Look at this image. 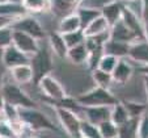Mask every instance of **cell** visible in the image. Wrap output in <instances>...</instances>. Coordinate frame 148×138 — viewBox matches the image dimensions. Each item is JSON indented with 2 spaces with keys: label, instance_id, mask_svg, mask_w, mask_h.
I'll use <instances>...</instances> for the list:
<instances>
[{
  "label": "cell",
  "instance_id": "cell-43",
  "mask_svg": "<svg viewBox=\"0 0 148 138\" xmlns=\"http://www.w3.org/2000/svg\"><path fill=\"white\" fill-rule=\"evenodd\" d=\"M122 3H129V1H132V0H121Z\"/></svg>",
  "mask_w": 148,
  "mask_h": 138
},
{
  "label": "cell",
  "instance_id": "cell-28",
  "mask_svg": "<svg viewBox=\"0 0 148 138\" xmlns=\"http://www.w3.org/2000/svg\"><path fill=\"white\" fill-rule=\"evenodd\" d=\"M98 129L101 133V138H117L119 137V126L112 120L101 122L98 125Z\"/></svg>",
  "mask_w": 148,
  "mask_h": 138
},
{
  "label": "cell",
  "instance_id": "cell-24",
  "mask_svg": "<svg viewBox=\"0 0 148 138\" xmlns=\"http://www.w3.org/2000/svg\"><path fill=\"white\" fill-rule=\"evenodd\" d=\"M92 78H93V82H95L96 86L103 87V88H109L110 86H112V83L114 82L112 72L103 71L98 67H96L92 70Z\"/></svg>",
  "mask_w": 148,
  "mask_h": 138
},
{
  "label": "cell",
  "instance_id": "cell-13",
  "mask_svg": "<svg viewBox=\"0 0 148 138\" xmlns=\"http://www.w3.org/2000/svg\"><path fill=\"white\" fill-rule=\"evenodd\" d=\"M110 38L117 39V41H122V42L131 43L135 39H140L136 37V34L125 24L123 20H119L117 24L110 26Z\"/></svg>",
  "mask_w": 148,
  "mask_h": 138
},
{
  "label": "cell",
  "instance_id": "cell-31",
  "mask_svg": "<svg viewBox=\"0 0 148 138\" xmlns=\"http://www.w3.org/2000/svg\"><path fill=\"white\" fill-rule=\"evenodd\" d=\"M79 1L80 0H51V4H53V7L56 11L60 12V13H64L66 16V14H68L67 12H70L72 8H75Z\"/></svg>",
  "mask_w": 148,
  "mask_h": 138
},
{
  "label": "cell",
  "instance_id": "cell-44",
  "mask_svg": "<svg viewBox=\"0 0 148 138\" xmlns=\"http://www.w3.org/2000/svg\"><path fill=\"white\" fill-rule=\"evenodd\" d=\"M1 86H3V82H1V74H0V88H1Z\"/></svg>",
  "mask_w": 148,
  "mask_h": 138
},
{
  "label": "cell",
  "instance_id": "cell-27",
  "mask_svg": "<svg viewBox=\"0 0 148 138\" xmlns=\"http://www.w3.org/2000/svg\"><path fill=\"white\" fill-rule=\"evenodd\" d=\"M80 135L83 138H101V133H100V129H98V125L88 121L87 118H83V120H81Z\"/></svg>",
  "mask_w": 148,
  "mask_h": 138
},
{
  "label": "cell",
  "instance_id": "cell-3",
  "mask_svg": "<svg viewBox=\"0 0 148 138\" xmlns=\"http://www.w3.org/2000/svg\"><path fill=\"white\" fill-rule=\"evenodd\" d=\"M5 103L17 108H37V103L17 83H5L0 88Z\"/></svg>",
  "mask_w": 148,
  "mask_h": 138
},
{
  "label": "cell",
  "instance_id": "cell-38",
  "mask_svg": "<svg viewBox=\"0 0 148 138\" xmlns=\"http://www.w3.org/2000/svg\"><path fill=\"white\" fill-rule=\"evenodd\" d=\"M143 84H144L145 95H147V104H148V75H143Z\"/></svg>",
  "mask_w": 148,
  "mask_h": 138
},
{
  "label": "cell",
  "instance_id": "cell-21",
  "mask_svg": "<svg viewBox=\"0 0 148 138\" xmlns=\"http://www.w3.org/2000/svg\"><path fill=\"white\" fill-rule=\"evenodd\" d=\"M76 13L79 14L81 21V28L88 26L93 20H96L97 17L101 16V9L98 8H90V7H77Z\"/></svg>",
  "mask_w": 148,
  "mask_h": 138
},
{
  "label": "cell",
  "instance_id": "cell-22",
  "mask_svg": "<svg viewBox=\"0 0 148 138\" xmlns=\"http://www.w3.org/2000/svg\"><path fill=\"white\" fill-rule=\"evenodd\" d=\"M28 13L26 8L24 7L23 1H8V3L0 4V14H8V16H18L23 17Z\"/></svg>",
  "mask_w": 148,
  "mask_h": 138
},
{
  "label": "cell",
  "instance_id": "cell-7",
  "mask_svg": "<svg viewBox=\"0 0 148 138\" xmlns=\"http://www.w3.org/2000/svg\"><path fill=\"white\" fill-rule=\"evenodd\" d=\"M39 39L34 38L33 36L25 33L23 30H18V29H13V43L16 48H18L21 51H24L25 54H28L29 57H33L34 54H37L41 49V46L38 45Z\"/></svg>",
  "mask_w": 148,
  "mask_h": 138
},
{
  "label": "cell",
  "instance_id": "cell-32",
  "mask_svg": "<svg viewBox=\"0 0 148 138\" xmlns=\"http://www.w3.org/2000/svg\"><path fill=\"white\" fill-rule=\"evenodd\" d=\"M129 110L130 116L131 117H140L144 112H147V107L148 104H140V103L136 101H123Z\"/></svg>",
  "mask_w": 148,
  "mask_h": 138
},
{
  "label": "cell",
  "instance_id": "cell-16",
  "mask_svg": "<svg viewBox=\"0 0 148 138\" xmlns=\"http://www.w3.org/2000/svg\"><path fill=\"white\" fill-rule=\"evenodd\" d=\"M49 43H50V48L53 49V51L59 58H67L68 46L64 39V36L60 32H51L49 34Z\"/></svg>",
  "mask_w": 148,
  "mask_h": 138
},
{
  "label": "cell",
  "instance_id": "cell-40",
  "mask_svg": "<svg viewBox=\"0 0 148 138\" xmlns=\"http://www.w3.org/2000/svg\"><path fill=\"white\" fill-rule=\"evenodd\" d=\"M4 105H5V100H4L3 93H1V91H0V110L4 109Z\"/></svg>",
  "mask_w": 148,
  "mask_h": 138
},
{
  "label": "cell",
  "instance_id": "cell-11",
  "mask_svg": "<svg viewBox=\"0 0 148 138\" xmlns=\"http://www.w3.org/2000/svg\"><path fill=\"white\" fill-rule=\"evenodd\" d=\"M129 57L134 62L139 63L140 66L148 65V41L145 38L135 39L134 42L130 43Z\"/></svg>",
  "mask_w": 148,
  "mask_h": 138
},
{
  "label": "cell",
  "instance_id": "cell-14",
  "mask_svg": "<svg viewBox=\"0 0 148 138\" xmlns=\"http://www.w3.org/2000/svg\"><path fill=\"white\" fill-rule=\"evenodd\" d=\"M132 74H134V68H132L131 63L127 62L125 58H119L114 71H113V79L118 84H126L132 78Z\"/></svg>",
  "mask_w": 148,
  "mask_h": 138
},
{
  "label": "cell",
  "instance_id": "cell-37",
  "mask_svg": "<svg viewBox=\"0 0 148 138\" xmlns=\"http://www.w3.org/2000/svg\"><path fill=\"white\" fill-rule=\"evenodd\" d=\"M143 23L145 26H148V7H143V14H142Z\"/></svg>",
  "mask_w": 148,
  "mask_h": 138
},
{
  "label": "cell",
  "instance_id": "cell-2",
  "mask_svg": "<svg viewBox=\"0 0 148 138\" xmlns=\"http://www.w3.org/2000/svg\"><path fill=\"white\" fill-rule=\"evenodd\" d=\"M20 120L33 132L38 130H56V126L43 112L37 108H18Z\"/></svg>",
  "mask_w": 148,
  "mask_h": 138
},
{
  "label": "cell",
  "instance_id": "cell-20",
  "mask_svg": "<svg viewBox=\"0 0 148 138\" xmlns=\"http://www.w3.org/2000/svg\"><path fill=\"white\" fill-rule=\"evenodd\" d=\"M88 58H89V51H88L85 42L68 49L67 59H70L73 65H83V63L88 62Z\"/></svg>",
  "mask_w": 148,
  "mask_h": 138
},
{
  "label": "cell",
  "instance_id": "cell-23",
  "mask_svg": "<svg viewBox=\"0 0 148 138\" xmlns=\"http://www.w3.org/2000/svg\"><path fill=\"white\" fill-rule=\"evenodd\" d=\"M130 117H131V116H130L129 110H127V108H126L123 101H118L117 104H114L112 107V118H110V120H112L113 122H115L118 126L125 124Z\"/></svg>",
  "mask_w": 148,
  "mask_h": 138
},
{
  "label": "cell",
  "instance_id": "cell-33",
  "mask_svg": "<svg viewBox=\"0 0 148 138\" xmlns=\"http://www.w3.org/2000/svg\"><path fill=\"white\" fill-rule=\"evenodd\" d=\"M12 41H13V28L9 26V28L0 29V49L11 45Z\"/></svg>",
  "mask_w": 148,
  "mask_h": 138
},
{
  "label": "cell",
  "instance_id": "cell-19",
  "mask_svg": "<svg viewBox=\"0 0 148 138\" xmlns=\"http://www.w3.org/2000/svg\"><path fill=\"white\" fill-rule=\"evenodd\" d=\"M110 30V25L106 21V19L101 14L100 17H97L96 20H93L92 23L88 26L83 29L85 37H95V36H100V34H103L106 32Z\"/></svg>",
  "mask_w": 148,
  "mask_h": 138
},
{
  "label": "cell",
  "instance_id": "cell-5",
  "mask_svg": "<svg viewBox=\"0 0 148 138\" xmlns=\"http://www.w3.org/2000/svg\"><path fill=\"white\" fill-rule=\"evenodd\" d=\"M30 65L34 71V82L38 84L45 75L51 72L53 70V61H51V55L46 48H41L37 54H34L30 59Z\"/></svg>",
  "mask_w": 148,
  "mask_h": 138
},
{
  "label": "cell",
  "instance_id": "cell-35",
  "mask_svg": "<svg viewBox=\"0 0 148 138\" xmlns=\"http://www.w3.org/2000/svg\"><path fill=\"white\" fill-rule=\"evenodd\" d=\"M17 137L13 126L9 121H0V138H12Z\"/></svg>",
  "mask_w": 148,
  "mask_h": 138
},
{
  "label": "cell",
  "instance_id": "cell-30",
  "mask_svg": "<svg viewBox=\"0 0 148 138\" xmlns=\"http://www.w3.org/2000/svg\"><path fill=\"white\" fill-rule=\"evenodd\" d=\"M63 36H64V39H66V42H67L68 49L73 48V46H76V45H80V43L85 42V39H87L83 29L76 30V32H71V33H66V34H63Z\"/></svg>",
  "mask_w": 148,
  "mask_h": 138
},
{
  "label": "cell",
  "instance_id": "cell-9",
  "mask_svg": "<svg viewBox=\"0 0 148 138\" xmlns=\"http://www.w3.org/2000/svg\"><path fill=\"white\" fill-rule=\"evenodd\" d=\"M12 28L25 32V33L30 34V36H33L37 39H43L46 37V32L43 29V26H42V24L36 17L26 16V14L20 17L16 23L12 25Z\"/></svg>",
  "mask_w": 148,
  "mask_h": 138
},
{
  "label": "cell",
  "instance_id": "cell-8",
  "mask_svg": "<svg viewBox=\"0 0 148 138\" xmlns=\"http://www.w3.org/2000/svg\"><path fill=\"white\" fill-rule=\"evenodd\" d=\"M1 50H3L1 51V61H3V65L5 66V68H8V70L20 65L30 63V57L24 51H21L18 48H16L13 43L5 46Z\"/></svg>",
  "mask_w": 148,
  "mask_h": 138
},
{
  "label": "cell",
  "instance_id": "cell-36",
  "mask_svg": "<svg viewBox=\"0 0 148 138\" xmlns=\"http://www.w3.org/2000/svg\"><path fill=\"white\" fill-rule=\"evenodd\" d=\"M20 17L18 16H8V14H0V29L12 26Z\"/></svg>",
  "mask_w": 148,
  "mask_h": 138
},
{
  "label": "cell",
  "instance_id": "cell-26",
  "mask_svg": "<svg viewBox=\"0 0 148 138\" xmlns=\"http://www.w3.org/2000/svg\"><path fill=\"white\" fill-rule=\"evenodd\" d=\"M28 12H45L53 7L51 0H21Z\"/></svg>",
  "mask_w": 148,
  "mask_h": 138
},
{
  "label": "cell",
  "instance_id": "cell-15",
  "mask_svg": "<svg viewBox=\"0 0 148 138\" xmlns=\"http://www.w3.org/2000/svg\"><path fill=\"white\" fill-rule=\"evenodd\" d=\"M9 71H11V76L13 79V82L17 84H26L34 79V71L30 63L16 66Z\"/></svg>",
  "mask_w": 148,
  "mask_h": 138
},
{
  "label": "cell",
  "instance_id": "cell-25",
  "mask_svg": "<svg viewBox=\"0 0 148 138\" xmlns=\"http://www.w3.org/2000/svg\"><path fill=\"white\" fill-rule=\"evenodd\" d=\"M138 124H139V117H130L125 124L119 125V137H138Z\"/></svg>",
  "mask_w": 148,
  "mask_h": 138
},
{
  "label": "cell",
  "instance_id": "cell-18",
  "mask_svg": "<svg viewBox=\"0 0 148 138\" xmlns=\"http://www.w3.org/2000/svg\"><path fill=\"white\" fill-rule=\"evenodd\" d=\"M80 29H83L81 28L80 17H79V14L76 12H73V13L63 16V19L60 20L56 30L60 32L62 34H66V33H71V32L80 30Z\"/></svg>",
  "mask_w": 148,
  "mask_h": 138
},
{
  "label": "cell",
  "instance_id": "cell-1",
  "mask_svg": "<svg viewBox=\"0 0 148 138\" xmlns=\"http://www.w3.org/2000/svg\"><path fill=\"white\" fill-rule=\"evenodd\" d=\"M76 99L83 107H97V105H110V107H113L119 101L118 97H115L109 91V88L98 87V86L93 87L92 90L87 91V92L81 93Z\"/></svg>",
  "mask_w": 148,
  "mask_h": 138
},
{
  "label": "cell",
  "instance_id": "cell-17",
  "mask_svg": "<svg viewBox=\"0 0 148 138\" xmlns=\"http://www.w3.org/2000/svg\"><path fill=\"white\" fill-rule=\"evenodd\" d=\"M130 50V43L122 42V41H117V39L109 38L106 42L103 43V53L112 54L118 58H125L129 55Z\"/></svg>",
  "mask_w": 148,
  "mask_h": 138
},
{
  "label": "cell",
  "instance_id": "cell-4",
  "mask_svg": "<svg viewBox=\"0 0 148 138\" xmlns=\"http://www.w3.org/2000/svg\"><path fill=\"white\" fill-rule=\"evenodd\" d=\"M55 113L58 116V120L60 122L62 128L64 129V132L67 133V135L73 138L81 137L80 135V126H81V116H79L76 112H73L72 109H68L64 107H54Z\"/></svg>",
  "mask_w": 148,
  "mask_h": 138
},
{
  "label": "cell",
  "instance_id": "cell-41",
  "mask_svg": "<svg viewBox=\"0 0 148 138\" xmlns=\"http://www.w3.org/2000/svg\"><path fill=\"white\" fill-rule=\"evenodd\" d=\"M145 39L148 41V26H145Z\"/></svg>",
  "mask_w": 148,
  "mask_h": 138
},
{
  "label": "cell",
  "instance_id": "cell-12",
  "mask_svg": "<svg viewBox=\"0 0 148 138\" xmlns=\"http://www.w3.org/2000/svg\"><path fill=\"white\" fill-rule=\"evenodd\" d=\"M123 7L125 4L121 0H113L109 3L103 4L101 8V14H102L106 21L109 23L110 26L117 24L119 20H122V13H123Z\"/></svg>",
  "mask_w": 148,
  "mask_h": 138
},
{
  "label": "cell",
  "instance_id": "cell-6",
  "mask_svg": "<svg viewBox=\"0 0 148 138\" xmlns=\"http://www.w3.org/2000/svg\"><path fill=\"white\" fill-rule=\"evenodd\" d=\"M38 87L41 88L42 93L46 96L47 99H50L51 103L63 100L64 97H67L66 90L63 88V86L54 78L51 74H47L38 82Z\"/></svg>",
  "mask_w": 148,
  "mask_h": 138
},
{
  "label": "cell",
  "instance_id": "cell-42",
  "mask_svg": "<svg viewBox=\"0 0 148 138\" xmlns=\"http://www.w3.org/2000/svg\"><path fill=\"white\" fill-rule=\"evenodd\" d=\"M8 1H11V0H0V4H4V3H8Z\"/></svg>",
  "mask_w": 148,
  "mask_h": 138
},
{
  "label": "cell",
  "instance_id": "cell-29",
  "mask_svg": "<svg viewBox=\"0 0 148 138\" xmlns=\"http://www.w3.org/2000/svg\"><path fill=\"white\" fill-rule=\"evenodd\" d=\"M118 61H119V58L115 55H112V54H106L103 53V55L100 58V61H98V65L97 67L101 68V70L103 71H108V72H112L114 71L115 66H117Z\"/></svg>",
  "mask_w": 148,
  "mask_h": 138
},
{
  "label": "cell",
  "instance_id": "cell-39",
  "mask_svg": "<svg viewBox=\"0 0 148 138\" xmlns=\"http://www.w3.org/2000/svg\"><path fill=\"white\" fill-rule=\"evenodd\" d=\"M139 72L143 74V75H148V65H144L139 68Z\"/></svg>",
  "mask_w": 148,
  "mask_h": 138
},
{
  "label": "cell",
  "instance_id": "cell-34",
  "mask_svg": "<svg viewBox=\"0 0 148 138\" xmlns=\"http://www.w3.org/2000/svg\"><path fill=\"white\" fill-rule=\"evenodd\" d=\"M138 137L148 138V112H144L139 117V124H138Z\"/></svg>",
  "mask_w": 148,
  "mask_h": 138
},
{
  "label": "cell",
  "instance_id": "cell-10",
  "mask_svg": "<svg viewBox=\"0 0 148 138\" xmlns=\"http://www.w3.org/2000/svg\"><path fill=\"white\" fill-rule=\"evenodd\" d=\"M83 118L96 125L112 118V107L110 105H97V107H84Z\"/></svg>",
  "mask_w": 148,
  "mask_h": 138
}]
</instances>
